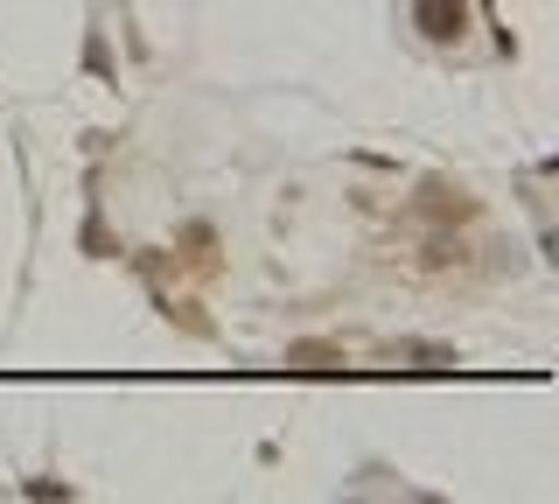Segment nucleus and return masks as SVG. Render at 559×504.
Listing matches in <instances>:
<instances>
[{"label": "nucleus", "instance_id": "nucleus-1", "mask_svg": "<svg viewBox=\"0 0 559 504\" xmlns=\"http://www.w3.org/2000/svg\"><path fill=\"white\" fill-rule=\"evenodd\" d=\"M413 22L427 28L433 43H454L468 28V8H462V0H413Z\"/></svg>", "mask_w": 559, "mask_h": 504}]
</instances>
